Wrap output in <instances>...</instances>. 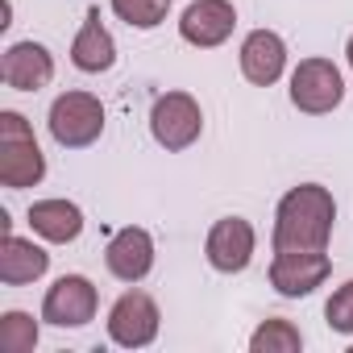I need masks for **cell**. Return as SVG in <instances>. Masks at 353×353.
<instances>
[{
  "mask_svg": "<svg viewBox=\"0 0 353 353\" xmlns=\"http://www.w3.org/2000/svg\"><path fill=\"white\" fill-rule=\"evenodd\" d=\"M332 221H336L332 192L320 183H299L279 200L274 250H328Z\"/></svg>",
  "mask_w": 353,
  "mask_h": 353,
  "instance_id": "cell-1",
  "label": "cell"
},
{
  "mask_svg": "<svg viewBox=\"0 0 353 353\" xmlns=\"http://www.w3.org/2000/svg\"><path fill=\"white\" fill-rule=\"evenodd\" d=\"M42 174H46V158L38 150L30 121L21 112L5 108L0 112V183L21 192V188L42 183Z\"/></svg>",
  "mask_w": 353,
  "mask_h": 353,
  "instance_id": "cell-2",
  "label": "cell"
},
{
  "mask_svg": "<svg viewBox=\"0 0 353 353\" xmlns=\"http://www.w3.org/2000/svg\"><path fill=\"white\" fill-rule=\"evenodd\" d=\"M104 133V108L92 92H63L50 104V137L63 150H83Z\"/></svg>",
  "mask_w": 353,
  "mask_h": 353,
  "instance_id": "cell-3",
  "label": "cell"
},
{
  "mask_svg": "<svg viewBox=\"0 0 353 353\" xmlns=\"http://www.w3.org/2000/svg\"><path fill=\"white\" fill-rule=\"evenodd\" d=\"M204 129V112L196 104V96L188 92H166L154 100L150 108V133L162 150H188Z\"/></svg>",
  "mask_w": 353,
  "mask_h": 353,
  "instance_id": "cell-4",
  "label": "cell"
},
{
  "mask_svg": "<svg viewBox=\"0 0 353 353\" xmlns=\"http://www.w3.org/2000/svg\"><path fill=\"white\" fill-rule=\"evenodd\" d=\"M345 96V79L328 59H303L291 75V104L307 117L332 112Z\"/></svg>",
  "mask_w": 353,
  "mask_h": 353,
  "instance_id": "cell-5",
  "label": "cell"
},
{
  "mask_svg": "<svg viewBox=\"0 0 353 353\" xmlns=\"http://www.w3.org/2000/svg\"><path fill=\"white\" fill-rule=\"evenodd\" d=\"M328 270H332V262L324 250H274L270 287L287 299H299V295H312L328 279Z\"/></svg>",
  "mask_w": 353,
  "mask_h": 353,
  "instance_id": "cell-6",
  "label": "cell"
},
{
  "mask_svg": "<svg viewBox=\"0 0 353 353\" xmlns=\"http://www.w3.org/2000/svg\"><path fill=\"white\" fill-rule=\"evenodd\" d=\"M158 303L145 291H125L108 312V336L121 349H141L158 336Z\"/></svg>",
  "mask_w": 353,
  "mask_h": 353,
  "instance_id": "cell-7",
  "label": "cell"
},
{
  "mask_svg": "<svg viewBox=\"0 0 353 353\" xmlns=\"http://www.w3.org/2000/svg\"><path fill=\"white\" fill-rule=\"evenodd\" d=\"M96 287L83 274H63L42 299V320H50L54 328H83L96 316Z\"/></svg>",
  "mask_w": 353,
  "mask_h": 353,
  "instance_id": "cell-8",
  "label": "cell"
},
{
  "mask_svg": "<svg viewBox=\"0 0 353 353\" xmlns=\"http://www.w3.org/2000/svg\"><path fill=\"white\" fill-rule=\"evenodd\" d=\"M204 254L212 262V270L221 274H241L254 258V225L241 221V216H225L212 225L208 241H204Z\"/></svg>",
  "mask_w": 353,
  "mask_h": 353,
  "instance_id": "cell-9",
  "label": "cell"
},
{
  "mask_svg": "<svg viewBox=\"0 0 353 353\" xmlns=\"http://www.w3.org/2000/svg\"><path fill=\"white\" fill-rule=\"evenodd\" d=\"M104 262H108V274L112 279H121V283H141L145 274H150V266H154V237L145 233V229H137V225H129V229H121V233H112V241H108V250H104Z\"/></svg>",
  "mask_w": 353,
  "mask_h": 353,
  "instance_id": "cell-10",
  "label": "cell"
},
{
  "mask_svg": "<svg viewBox=\"0 0 353 353\" xmlns=\"http://www.w3.org/2000/svg\"><path fill=\"white\" fill-rule=\"evenodd\" d=\"M0 79L13 92H42L54 79V59L42 42H17L0 59Z\"/></svg>",
  "mask_w": 353,
  "mask_h": 353,
  "instance_id": "cell-11",
  "label": "cell"
},
{
  "mask_svg": "<svg viewBox=\"0 0 353 353\" xmlns=\"http://www.w3.org/2000/svg\"><path fill=\"white\" fill-rule=\"evenodd\" d=\"M233 26H237V13H233L229 0H196L179 21V34H183V42L212 50L233 34Z\"/></svg>",
  "mask_w": 353,
  "mask_h": 353,
  "instance_id": "cell-12",
  "label": "cell"
},
{
  "mask_svg": "<svg viewBox=\"0 0 353 353\" xmlns=\"http://www.w3.org/2000/svg\"><path fill=\"white\" fill-rule=\"evenodd\" d=\"M287 67V46L274 30H254L241 42V75L258 88H270Z\"/></svg>",
  "mask_w": 353,
  "mask_h": 353,
  "instance_id": "cell-13",
  "label": "cell"
},
{
  "mask_svg": "<svg viewBox=\"0 0 353 353\" xmlns=\"http://www.w3.org/2000/svg\"><path fill=\"white\" fill-rule=\"evenodd\" d=\"M50 266V254L17 233H5V241H0V283L5 287H26L34 279H42Z\"/></svg>",
  "mask_w": 353,
  "mask_h": 353,
  "instance_id": "cell-14",
  "label": "cell"
},
{
  "mask_svg": "<svg viewBox=\"0 0 353 353\" xmlns=\"http://www.w3.org/2000/svg\"><path fill=\"white\" fill-rule=\"evenodd\" d=\"M71 63L79 71H88V75H100V71H108L117 63V46H112V34L100 26V9H88L83 30L71 42Z\"/></svg>",
  "mask_w": 353,
  "mask_h": 353,
  "instance_id": "cell-15",
  "label": "cell"
},
{
  "mask_svg": "<svg viewBox=\"0 0 353 353\" xmlns=\"http://www.w3.org/2000/svg\"><path fill=\"white\" fill-rule=\"evenodd\" d=\"M30 229L54 245H67L83 233V212L71 200H38L30 208Z\"/></svg>",
  "mask_w": 353,
  "mask_h": 353,
  "instance_id": "cell-16",
  "label": "cell"
},
{
  "mask_svg": "<svg viewBox=\"0 0 353 353\" xmlns=\"http://www.w3.org/2000/svg\"><path fill=\"white\" fill-rule=\"evenodd\" d=\"M299 345H303L299 328H295L291 320H283V316H270V320L250 336V349H254V353H295Z\"/></svg>",
  "mask_w": 353,
  "mask_h": 353,
  "instance_id": "cell-17",
  "label": "cell"
},
{
  "mask_svg": "<svg viewBox=\"0 0 353 353\" xmlns=\"http://www.w3.org/2000/svg\"><path fill=\"white\" fill-rule=\"evenodd\" d=\"M38 345V324L26 312H5L0 316V349L5 353H34Z\"/></svg>",
  "mask_w": 353,
  "mask_h": 353,
  "instance_id": "cell-18",
  "label": "cell"
},
{
  "mask_svg": "<svg viewBox=\"0 0 353 353\" xmlns=\"http://www.w3.org/2000/svg\"><path fill=\"white\" fill-rule=\"evenodd\" d=\"M112 13L133 30H154L166 21V0H112Z\"/></svg>",
  "mask_w": 353,
  "mask_h": 353,
  "instance_id": "cell-19",
  "label": "cell"
},
{
  "mask_svg": "<svg viewBox=\"0 0 353 353\" xmlns=\"http://www.w3.org/2000/svg\"><path fill=\"white\" fill-rule=\"evenodd\" d=\"M324 316L332 332H353V279L332 291V299L324 303Z\"/></svg>",
  "mask_w": 353,
  "mask_h": 353,
  "instance_id": "cell-20",
  "label": "cell"
},
{
  "mask_svg": "<svg viewBox=\"0 0 353 353\" xmlns=\"http://www.w3.org/2000/svg\"><path fill=\"white\" fill-rule=\"evenodd\" d=\"M345 54H349V67H353V38H349V50H345Z\"/></svg>",
  "mask_w": 353,
  "mask_h": 353,
  "instance_id": "cell-21",
  "label": "cell"
}]
</instances>
